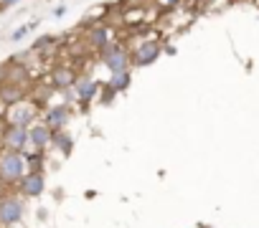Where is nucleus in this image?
Here are the masks:
<instances>
[{
  "mask_svg": "<svg viewBox=\"0 0 259 228\" xmlns=\"http://www.w3.org/2000/svg\"><path fill=\"white\" fill-rule=\"evenodd\" d=\"M26 175H28V162L23 152H16V150L0 152V185L16 188Z\"/></svg>",
  "mask_w": 259,
  "mask_h": 228,
  "instance_id": "obj_1",
  "label": "nucleus"
},
{
  "mask_svg": "<svg viewBox=\"0 0 259 228\" xmlns=\"http://www.w3.org/2000/svg\"><path fill=\"white\" fill-rule=\"evenodd\" d=\"M99 61L112 74H119V71H130V66H133V53H130V48H124L119 43H109L107 48L99 51Z\"/></svg>",
  "mask_w": 259,
  "mask_h": 228,
  "instance_id": "obj_2",
  "label": "nucleus"
},
{
  "mask_svg": "<svg viewBox=\"0 0 259 228\" xmlns=\"http://www.w3.org/2000/svg\"><path fill=\"white\" fill-rule=\"evenodd\" d=\"M38 109H41V106H38L33 99H23V101L8 106L6 122H8V125H18V127H31V125H36Z\"/></svg>",
  "mask_w": 259,
  "mask_h": 228,
  "instance_id": "obj_3",
  "label": "nucleus"
},
{
  "mask_svg": "<svg viewBox=\"0 0 259 228\" xmlns=\"http://www.w3.org/2000/svg\"><path fill=\"white\" fill-rule=\"evenodd\" d=\"M23 218V200L16 193H3L0 195V225H16Z\"/></svg>",
  "mask_w": 259,
  "mask_h": 228,
  "instance_id": "obj_4",
  "label": "nucleus"
},
{
  "mask_svg": "<svg viewBox=\"0 0 259 228\" xmlns=\"http://www.w3.org/2000/svg\"><path fill=\"white\" fill-rule=\"evenodd\" d=\"M0 145L3 150H16V152H26L28 142V127H18V125H6L3 135H0Z\"/></svg>",
  "mask_w": 259,
  "mask_h": 228,
  "instance_id": "obj_5",
  "label": "nucleus"
},
{
  "mask_svg": "<svg viewBox=\"0 0 259 228\" xmlns=\"http://www.w3.org/2000/svg\"><path fill=\"white\" fill-rule=\"evenodd\" d=\"M163 46L160 41H143L135 46V48H130V53H133V66H150L158 56H160Z\"/></svg>",
  "mask_w": 259,
  "mask_h": 228,
  "instance_id": "obj_6",
  "label": "nucleus"
},
{
  "mask_svg": "<svg viewBox=\"0 0 259 228\" xmlns=\"http://www.w3.org/2000/svg\"><path fill=\"white\" fill-rule=\"evenodd\" d=\"M51 140H54V130L46 125V122H36L28 127V142L33 150H46L51 147Z\"/></svg>",
  "mask_w": 259,
  "mask_h": 228,
  "instance_id": "obj_7",
  "label": "nucleus"
},
{
  "mask_svg": "<svg viewBox=\"0 0 259 228\" xmlns=\"http://www.w3.org/2000/svg\"><path fill=\"white\" fill-rule=\"evenodd\" d=\"M16 188L23 198H38L46 190V178H44V173H28Z\"/></svg>",
  "mask_w": 259,
  "mask_h": 228,
  "instance_id": "obj_8",
  "label": "nucleus"
},
{
  "mask_svg": "<svg viewBox=\"0 0 259 228\" xmlns=\"http://www.w3.org/2000/svg\"><path fill=\"white\" fill-rule=\"evenodd\" d=\"M71 120V109L66 104H59V106H49L44 111V122L51 127V130H64Z\"/></svg>",
  "mask_w": 259,
  "mask_h": 228,
  "instance_id": "obj_9",
  "label": "nucleus"
},
{
  "mask_svg": "<svg viewBox=\"0 0 259 228\" xmlns=\"http://www.w3.org/2000/svg\"><path fill=\"white\" fill-rule=\"evenodd\" d=\"M87 43L92 46V48H97V51H102V48H107L112 41H109V28H107V23H92L89 28H87Z\"/></svg>",
  "mask_w": 259,
  "mask_h": 228,
  "instance_id": "obj_10",
  "label": "nucleus"
},
{
  "mask_svg": "<svg viewBox=\"0 0 259 228\" xmlns=\"http://www.w3.org/2000/svg\"><path fill=\"white\" fill-rule=\"evenodd\" d=\"M51 84L59 89V91H66V89H71L74 84H76V79H79V74L71 69V66H56L54 71H51Z\"/></svg>",
  "mask_w": 259,
  "mask_h": 228,
  "instance_id": "obj_11",
  "label": "nucleus"
},
{
  "mask_svg": "<svg viewBox=\"0 0 259 228\" xmlns=\"http://www.w3.org/2000/svg\"><path fill=\"white\" fill-rule=\"evenodd\" d=\"M28 94H31V89H28V86H21V84H8V81L0 84V99H3L8 106H13V104H18V101L28 99Z\"/></svg>",
  "mask_w": 259,
  "mask_h": 228,
  "instance_id": "obj_12",
  "label": "nucleus"
},
{
  "mask_svg": "<svg viewBox=\"0 0 259 228\" xmlns=\"http://www.w3.org/2000/svg\"><path fill=\"white\" fill-rule=\"evenodd\" d=\"M71 89H74V96H76L81 104H87L89 99H94V96H97L99 84H97L94 79H89V76H79V79H76V84H74Z\"/></svg>",
  "mask_w": 259,
  "mask_h": 228,
  "instance_id": "obj_13",
  "label": "nucleus"
},
{
  "mask_svg": "<svg viewBox=\"0 0 259 228\" xmlns=\"http://www.w3.org/2000/svg\"><path fill=\"white\" fill-rule=\"evenodd\" d=\"M51 147L61 150V155H69V152H71V147H74V140H71V135H66V130H54Z\"/></svg>",
  "mask_w": 259,
  "mask_h": 228,
  "instance_id": "obj_14",
  "label": "nucleus"
},
{
  "mask_svg": "<svg viewBox=\"0 0 259 228\" xmlns=\"http://www.w3.org/2000/svg\"><path fill=\"white\" fill-rule=\"evenodd\" d=\"M61 41L56 38V36H41L33 46H31V51H36L38 56H49V53H54V46H59Z\"/></svg>",
  "mask_w": 259,
  "mask_h": 228,
  "instance_id": "obj_15",
  "label": "nucleus"
},
{
  "mask_svg": "<svg viewBox=\"0 0 259 228\" xmlns=\"http://www.w3.org/2000/svg\"><path fill=\"white\" fill-rule=\"evenodd\" d=\"M127 86H130V71H119V74H112V84H109L107 89L122 91V89H127Z\"/></svg>",
  "mask_w": 259,
  "mask_h": 228,
  "instance_id": "obj_16",
  "label": "nucleus"
},
{
  "mask_svg": "<svg viewBox=\"0 0 259 228\" xmlns=\"http://www.w3.org/2000/svg\"><path fill=\"white\" fill-rule=\"evenodd\" d=\"M33 28H36V21H33V23H26V26H21L18 31H13V33H11V41H21V38H26V36H28Z\"/></svg>",
  "mask_w": 259,
  "mask_h": 228,
  "instance_id": "obj_17",
  "label": "nucleus"
},
{
  "mask_svg": "<svg viewBox=\"0 0 259 228\" xmlns=\"http://www.w3.org/2000/svg\"><path fill=\"white\" fill-rule=\"evenodd\" d=\"M64 13H66V8H64V6H59V8H56V11H54V16H56V18H61V16H64Z\"/></svg>",
  "mask_w": 259,
  "mask_h": 228,
  "instance_id": "obj_18",
  "label": "nucleus"
},
{
  "mask_svg": "<svg viewBox=\"0 0 259 228\" xmlns=\"http://www.w3.org/2000/svg\"><path fill=\"white\" fill-rule=\"evenodd\" d=\"M6 125H8V122H6V117H0V135H3V130H6Z\"/></svg>",
  "mask_w": 259,
  "mask_h": 228,
  "instance_id": "obj_19",
  "label": "nucleus"
},
{
  "mask_svg": "<svg viewBox=\"0 0 259 228\" xmlns=\"http://www.w3.org/2000/svg\"><path fill=\"white\" fill-rule=\"evenodd\" d=\"M6 81V74H3V66H0V84H3Z\"/></svg>",
  "mask_w": 259,
  "mask_h": 228,
  "instance_id": "obj_20",
  "label": "nucleus"
},
{
  "mask_svg": "<svg viewBox=\"0 0 259 228\" xmlns=\"http://www.w3.org/2000/svg\"><path fill=\"white\" fill-rule=\"evenodd\" d=\"M203 3H206V0H203Z\"/></svg>",
  "mask_w": 259,
  "mask_h": 228,
  "instance_id": "obj_21",
  "label": "nucleus"
},
{
  "mask_svg": "<svg viewBox=\"0 0 259 228\" xmlns=\"http://www.w3.org/2000/svg\"><path fill=\"white\" fill-rule=\"evenodd\" d=\"M0 152H3V150H0Z\"/></svg>",
  "mask_w": 259,
  "mask_h": 228,
  "instance_id": "obj_22",
  "label": "nucleus"
}]
</instances>
